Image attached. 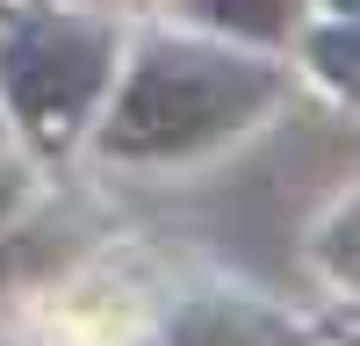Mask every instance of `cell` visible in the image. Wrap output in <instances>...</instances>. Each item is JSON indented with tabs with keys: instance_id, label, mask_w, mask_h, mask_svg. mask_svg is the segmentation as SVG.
Instances as JSON below:
<instances>
[{
	"instance_id": "obj_1",
	"label": "cell",
	"mask_w": 360,
	"mask_h": 346,
	"mask_svg": "<svg viewBox=\"0 0 360 346\" xmlns=\"http://www.w3.org/2000/svg\"><path fill=\"white\" fill-rule=\"evenodd\" d=\"M101 152L123 166H173L245 137L281 101V72L259 51L209 37H152L101 94Z\"/></svg>"
},
{
	"instance_id": "obj_2",
	"label": "cell",
	"mask_w": 360,
	"mask_h": 346,
	"mask_svg": "<svg viewBox=\"0 0 360 346\" xmlns=\"http://www.w3.org/2000/svg\"><path fill=\"white\" fill-rule=\"evenodd\" d=\"M115 79V29L79 8H15L0 22V101L37 144H65L94 123Z\"/></svg>"
},
{
	"instance_id": "obj_3",
	"label": "cell",
	"mask_w": 360,
	"mask_h": 346,
	"mask_svg": "<svg viewBox=\"0 0 360 346\" xmlns=\"http://www.w3.org/2000/svg\"><path fill=\"white\" fill-rule=\"evenodd\" d=\"M166 346H303V325L259 296L209 288V296H188L166 317Z\"/></svg>"
},
{
	"instance_id": "obj_4",
	"label": "cell",
	"mask_w": 360,
	"mask_h": 346,
	"mask_svg": "<svg viewBox=\"0 0 360 346\" xmlns=\"http://www.w3.org/2000/svg\"><path fill=\"white\" fill-rule=\"evenodd\" d=\"M173 8L231 44H281L303 22V0H173Z\"/></svg>"
},
{
	"instance_id": "obj_5",
	"label": "cell",
	"mask_w": 360,
	"mask_h": 346,
	"mask_svg": "<svg viewBox=\"0 0 360 346\" xmlns=\"http://www.w3.org/2000/svg\"><path fill=\"white\" fill-rule=\"evenodd\" d=\"M310 72H324V86L353 94V15H332L310 29Z\"/></svg>"
},
{
	"instance_id": "obj_6",
	"label": "cell",
	"mask_w": 360,
	"mask_h": 346,
	"mask_svg": "<svg viewBox=\"0 0 360 346\" xmlns=\"http://www.w3.org/2000/svg\"><path fill=\"white\" fill-rule=\"evenodd\" d=\"M22 195H29V173H22V166H0V224L22 210Z\"/></svg>"
},
{
	"instance_id": "obj_7",
	"label": "cell",
	"mask_w": 360,
	"mask_h": 346,
	"mask_svg": "<svg viewBox=\"0 0 360 346\" xmlns=\"http://www.w3.org/2000/svg\"><path fill=\"white\" fill-rule=\"evenodd\" d=\"M332 260H339V274L353 281V217H339V231H332Z\"/></svg>"
},
{
	"instance_id": "obj_8",
	"label": "cell",
	"mask_w": 360,
	"mask_h": 346,
	"mask_svg": "<svg viewBox=\"0 0 360 346\" xmlns=\"http://www.w3.org/2000/svg\"><path fill=\"white\" fill-rule=\"evenodd\" d=\"M324 8H332V15H353V0H324Z\"/></svg>"
}]
</instances>
